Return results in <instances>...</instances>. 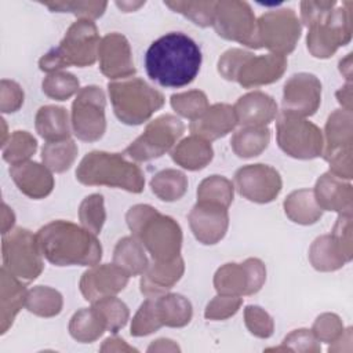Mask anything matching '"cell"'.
<instances>
[{
  "label": "cell",
  "instance_id": "cell-1",
  "mask_svg": "<svg viewBox=\"0 0 353 353\" xmlns=\"http://www.w3.org/2000/svg\"><path fill=\"white\" fill-rule=\"evenodd\" d=\"M201 50L182 32H170L154 40L145 54V69L150 80L165 88L190 84L201 68Z\"/></svg>",
  "mask_w": 353,
  "mask_h": 353
},
{
  "label": "cell",
  "instance_id": "cell-2",
  "mask_svg": "<svg viewBox=\"0 0 353 353\" xmlns=\"http://www.w3.org/2000/svg\"><path fill=\"white\" fill-rule=\"evenodd\" d=\"M36 241L41 255L57 266L97 265L102 254L95 234L65 221L43 226Z\"/></svg>",
  "mask_w": 353,
  "mask_h": 353
},
{
  "label": "cell",
  "instance_id": "cell-3",
  "mask_svg": "<svg viewBox=\"0 0 353 353\" xmlns=\"http://www.w3.org/2000/svg\"><path fill=\"white\" fill-rule=\"evenodd\" d=\"M127 223L135 239L148 248L159 262L179 256L181 228L170 216L160 215L150 205H134L127 214Z\"/></svg>",
  "mask_w": 353,
  "mask_h": 353
},
{
  "label": "cell",
  "instance_id": "cell-4",
  "mask_svg": "<svg viewBox=\"0 0 353 353\" xmlns=\"http://www.w3.org/2000/svg\"><path fill=\"white\" fill-rule=\"evenodd\" d=\"M76 178L84 185H108L132 193L143 190L141 170L117 153L91 152L80 163Z\"/></svg>",
  "mask_w": 353,
  "mask_h": 353
},
{
  "label": "cell",
  "instance_id": "cell-5",
  "mask_svg": "<svg viewBox=\"0 0 353 353\" xmlns=\"http://www.w3.org/2000/svg\"><path fill=\"white\" fill-rule=\"evenodd\" d=\"M98 47L95 25L91 21L81 19L69 28L59 47L52 48L40 59V69L52 72L69 65H92L98 55Z\"/></svg>",
  "mask_w": 353,
  "mask_h": 353
},
{
  "label": "cell",
  "instance_id": "cell-6",
  "mask_svg": "<svg viewBox=\"0 0 353 353\" xmlns=\"http://www.w3.org/2000/svg\"><path fill=\"white\" fill-rule=\"evenodd\" d=\"M109 95L116 116L125 124H141L160 109L163 95L141 79L109 83Z\"/></svg>",
  "mask_w": 353,
  "mask_h": 353
},
{
  "label": "cell",
  "instance_id": "cell-7",
  "mask_svg": "<svg viewBox=\"0 0 353 353\" xmlns=\"http://www.w3.org/2000/svg\"><path fill=\"white\" fill-rule=\"evenodd\" d=\"M36 236L15 229L3 237V268L18 280H34L43 270Z\"/></svg>",
  "mask_w": 353,
  "mask_h": 353
},
{
  "label": "cell",
  "instance_id": "cell-8",
  "mask_svg": "<svg viewBox=\"0 0 353 353\" xmlns=\"http://www.w3.org/2000/svg\"><path fill=\"white\" fill-rule=\"evenodd\" d=\"M279 146L291 157L313 159L321 154V131L301 119V116L283 110L277 120Z\"/></svg>",
  "mask_w": 353,
  "mask_h": 353
},
{
  "label": "cell",
  "instance_id": "cell-9",
  "mask_svg": "<svg viewBox=\"0 0 353 353\" xmlns=\"http://www.w3.org/2000/svg\"><path fill=\"white\" fill-rule=\"evenodd\" d=\"M183 128L179 119L164 114L150 121L145 132L125 149V153L137 161L160 157L182 135Z\"/></svg>",
  "mask_w": 353,
  "mask_h": 353
},
{
  "label": "cell",
  "instance_id": "cell-10",
  "mask_svg": "<svg viewBox=\"0 0 353 353\" xmlns=\"http://www.w3.org/2000/svg\"><path fill=\"white\" fill-rule=\"evenodd\" d=\"M105 95L99 87H84L73 102L72 124L77 138L99 139L105 132Z\"/></svg>",
  "mask_w": 353,
  "mask_h": 353
},
{
  "label": "cell",
  "instance_id": "cell-11",
  "mask_svg": "<svg viewBox=\"0 0 353 353\" xmlns=\"http://www.w3.org/2000/svg\"><path fill=\"white\" fill-rule=\"evenodd\" d=\"M299 34V21L291 10L268 12L259 19L256 32L258 48L263 46L274 52H279V55L288 54L294 50Z\"/></svg>",
  "mask_w": 353,
  "mask_h": 353
},
{
  "label": "cell",
  "instance_id": "cell-12",
  "mask_svg": "<svg viewBox=\"0 0 353 353\" xmlns=\"http://www.w3.org/2000/svg\"><path fill=\"white\" fill-rule=\"evenodd\" d=\"M265 281V266L258 259H247L244 263H226L219 268L214 284L219 294L237 296L255 294Z\"/></svg>",
  "mask_w": 353,
  "mask_h": 353
},
{
  "label": "cell",
  "instance_id": "cell-13",
  "mask_svg": "<svg viewBox=\"0 0 353 353\" xmlns=\"http://www.w3.org/2000/svg\"><path fill=\"white\" fill-rule=\"evenodd\" d=\"M216 6L221 10H215L212 23L218 34L258 48L255 19L250 7L245 3H218Z\"/></svg>",
  "mask_w": 353,
  "mask_h": 353
},
{
  "label": "cell",
  "instance_id": "cell-14",
  "mask_svg": "<svg viewBox=\"0 0 353 353\" xmlns=\"http://www.w3.org/2000/svg\"><path fill=\"white\" fill-rule=\"evenodd\" d=\"M234 181L241 196L255 203H269L281 190L279 172L266 164H254L240 168Z\"/></svg>",
  "mask_w": 353,
  "mask_h": 353
},
{
  "label": "cell",
  "instance_id": "cell-15",
  "mask_svg": "<svg viewBox=\"0 0 353 353\" xmlns=\"http://www.w3.org/2000/svg\"><path fill=\"white\" fill-rule=\"evenodd\" d=\"M321 84L309 73L294 74L284 85L283 106L285 112L298 116H310L320 103Z\"/></svg>",
  "mask_w": 353,
  "mask_h": 353
},
{
  "label": "cell",
  "instance_id": "cell-16",
  "mask_svg": "<svg viewBox=\"0 0 353 353\" xmlns=\"http://www.w3.org/2000/svg\"><path fill=\"white\" fill-rule=\"evenodd\" d=\"M228 207L211 203L199 201L189 214L190 228L193 234L203 244H215L219 241L228 229Z\"/></svg>",
  "mask_w": 353,
  "mask_h": 353
},
{
  "label": "cell",
  "instance_id": "cell-17",
  "mask_svg": "<svg viewBox=\"0 0 353 353\" xmlns=\"http://www.w3.org/2000/svg\"><path fill=\"white\" fill-rule=\"evenodd\" d=\"M128 274L117 265H102L87 270L80 281V290L87 301L95 302L124 288Z\"/></svg>",
  "mask_w": 353,
  "mask_h": 353
},
{
  "label": "cell",
  "instance_id": "cell-18",
  "mask_svg": "<svg viewBox=\"0 0 353 353\" xmlns=\"http://www.w3.org/2000/svg\"><path fill=\"white\" fill-rule=\"evenodd\" d=\"M98 55L101 70L109 79L128 77L135 73L128 41L121 34L105 36L99 43Z\"/></svg>",
  "mask_w": 353,
  "mask_h": 353
},
{
  "label": "cell",
  "instance_id": "cell-19",
  "mask_svg": "<svg viewBox=\"0 0 353 353\" xmlns=\"http://www.w3.org/2000/svg\"><path fill=\"white\" fill-rule=\"evenodd\" d=\"M285 58L279 54H269L262 57H254L248 52L240 65L236 79L244 87L261 85L272 83L283 74L285 69Z\"/></svg>",
  "mask_w": 353,
  "mask_h": 353
},
{
  "label": "cell",
  "instance_id": "cell-20",
  "mask_svg": "<svg viewBox=\"0 0 353 353\" xmlns=\"http://www.w3.org/2000/svg\"><path fill=\"white\" fill-rule=\"evenodd\" d=\"M233 110L236 114V121L241 125L263 127L274 119L277 105L268 94L255 91L240 97Z\"/></svg>",
  "mask_w": 353,
  "mask_h": 353
},
{
  "label": "cell",
  "instance_id": "cell-21",
  "mask_svg": "<svg viewBox=\"0 0 353 353\" xmlns=\"http://www.w3.org/2000/svg\"><path fill=\"white\" fill-rule=\"evenodd\" d=\"M10 175L12 176L19 190L32 199L46 197L54 188V179L51 174L39 163L25 161L17 165H11Z\"/></svg>",
  "mask_w": 353,
  "mask_h": 353
},
{
  "label": "cell",
  "instance_id": "cell-22",
  "mask_svg": "<svg viewBox=\"0 0 353 353\" xmlns=\"http://www.w3.org/2000/svg\"><path fill=\"white\" fill-rule=\"evenodd\" d=\"M236 123L233 108L225 103H216L208 108L199 119L193 120L189 128L203 139H216L233 130Z\"/></svg>",
  "mask_w": 353,
  "mask_h": 353
},
{
  "label": "cell",
  "instance_id": "cell-23",
  "mask_svg": "<svg viewBox=\"0 0 353 353\" xmlns=\"http://www.w3.org/2000/svg\"><path fill=\"white\" fill-rule=\"evenodd\" d=\"M183 273V261L181 256H176L172 261L153 263L148 266L146 274L141 280V291L149 298L157 296L160 292H164L181 279Z\"/></svg>",
  "mask_w": 353,
  "mask_h": 353
},
{
  "label": "cell",
  "instance_id": "cell-24",
  "mask_svg": "<svg viewBox=\"0 0 353 353\" xmlns=\"http://www.w3.org/2000/svg\"><path fill=\"white\" fill-rule=\"evenodd\" d=\"M26 291L23 285L8 273L4 268L1 269V334H4L15 314L25 305Z\"/></svg>",
  "mask_w": 353,
  "mask_h": 353
},
{
  "label": "cell",
  "instance_id": "cell-25",
  "mask_svg": "<svg viewBox=\"0 0 353 353\" xmlns=\"http://www.w3.org/2000/svg\"><path fill=\"white\" fill-rule=\"evenodd\" d=\"M36 128L48 142L69 139L68 113L63 108L43 106L36 114Z\"/></svg>",
  "mask_w": 353,
  "mask_h": 353
},
{
  "label": "cell",
  "instance_id": "cell-26",
  "mask_svg": "<svg viewBox=\"0 0 353 353\" xmlns=\"http://www.w3.org/2000/svg\"><path fill=\"white\" fill-rule=\"evenodd\" d=\"M172 160L188 170H200L212 159V148L203 138H186L172 152Z\"/></svg>",
  "mask_w": 353,
  "mask_h": 353
},
{
  "label": "cell",
  "instance_id": "cell-27",
  "mask_svg": "<svg viewBox=\"0 0 353 353\" xmlns=\"http://www.w3.org/2000/svg\"><path fill=\"white\" fill-rule=\"evenodd\" d=\"M106 330V323L99 310L92 306L90 309H81L70 320V335L83 343H88L99 338Z\"/></svg>",
  "mask_w": 353,
  "mask_h": 353
},
{
  "label": "cell",
  "instance_id": "cell-28",
  "mask_svg": "<svg viewBox=\"0 0 353 353\" xmlns=\"http://www.w3.org/2000/svg\"><path fill=\"white\" fill-rule=\"evenodd\" d=\"M154 302L161 325L183 327L192 319V305L182 295H164L154 299Z\"/></svg>",
  "mask_w": 353,
  "mask_h": 353
},
{
  "label": "cell",
  "instance_id": "cell-29",
  "mask_svg": "<svg viewBox=\"0 0 353 353\" xmlns=\"http://www.w3.org/2000/svg\"><path fill=\"white\" fill-rule=\"evenodd\" d=\"M114 265L121 268L128 276L145 273L149 263L142 244L135 237L121 239L114 250Z\"/></svg>",
  "mask_w": 353,
  "mask_h": 353
},
{
  "label": "cell",
  "instance_id": "cell-30",
  "mask_svg": "<svg viewBox=\"0 0 353 353\" xmlns=\"http://www.w3.org/2000/svg\"><path fill=\"white\" fill-rule=\"evenodd\" d=\"M316 203L310 190H296L284 201L285 214L296 223H314L321 216V208Z\"/></svg>",
  "mask_w": 353,
  "mask_h": 353
},
{
  "label": "cell",
  "instance_id": "cell-31",
  "mask_svg": "<svg viewBox=\"0 0 353 353\" xmlns=\"http://www.w3.org/2000/svg\"><path fill=\"white\" fill-rule=\"evenodd\" d=\"M330 252H341L346 261H349V256L346 255L342 244L334 236H321L313 243L310 248V261L313 266L319 270H335L343 266L345 259Z\"/></svg>",
  "mask_w": 353,
  "mask_h": 353
},
{
  "label": "cell",
  "instance_id": "cell-32",
  "mask_svg": "<svg viewBox=\"0 0 353 353\" xmlns=\"http://www.w3.org/2000/svg\"><path fill=\"white\" fill-rule=\"evenodd\" d=\"M270 139V131L266 127H245L232 138L233 150L239 157L258 156L266 149Z\"/></svg>",
  "mask_w": 353,
  "mask_h": 353
},
{
  "label": "cell",
  "instance_id": "cell-33",
  "mask_svg": "<svg viewBox=\"0 0 353 353\" xmlns=\"http://www.w3.org/2000/svg\"><path fill=\"white\" fill-rule=\"evenodd\" d=\"M343 193H350V185L342 186L338 182L336 175L328 172L324 174L316 185V194H317V204L320 208L332 210V211H343L345 203H342L338 197H342ZM346 208L350 210L349 205Z\"/></svg>",
  "mask_w": 353,
  "mask_h": 353
},
{
  "label": "cell",
  "instance_id": "cell-34",
  "mask_svg": "<svg viewBox=\"0 0 353 353\" xmlns=\"http://www.w3.org/2000/svg\"><path fill=\"white\" fill-rule=\"evenodd\" d=\"M152 190L164 201L179 200L188 188L186 176L176 170H164L156 174L150 182Z\"/></svg>",
  "mask_w": 353,
  "mask_h": 353
},
{
  "label": "cell",
  "instance_id": "cell-35",
  "mask_svg": "<svg viewBox=\"0 0 353 353\" xmlns=\"http://www.w3.org/2000/svg\"><path fill=\"white\" fill-rule=\"evenodd\" d=\"M25 306L29 312L37 316L51 317L61 312L62 296L58 291L52 288L39 285L26 294Z\"/></svg>",
  "mask_w": 353,
  "mask_h": 353
},
{
  "label": "cell",
  "instance_id": "cell-36",
  "mask_svg": "<svg viewBox=\"0 0 353 353\" xmlns=\"http://www.w3.org/2000/svg\"><path fill=\"white\" fill-rule=\"evenodd\" d=\"M76 154L77 148L70 139L47 142L41 150V159L44 164L55 172H62L68 170L73 163Z\"/></svg>",
  "mask_w": 353,
  "mask_h": 353
},
{
  "label": "cell",
  "instance_id": "cell-37",
  "mask_svg": "<svg viewBox=\"0 0 353 353\" xmlns=\"http://www.w3.org/2000/svg\"><path fill=\"white\" fill-rule=\"evenodd\" d=\"M3 159L11 165L25 163L37 149L36 139L28 131H15L8 143H3Z\"/></svg>",
  "mask_w": 353,
  "mask_h": 353
},
{
  "label": "cell",
  "instance_id": "cell-38",
  "mask_svg": "<svg viewBox=\"0 0 353 353\" xmlns=\"http://www.w3.org/2000/svg\"><path fill=\"white\" fill-rule=\"evenodd\" d=\"M197 197L200 201H211L228 207L233 200V185L223 176L212 175L200 183Z\"/></svg>",
  "mask_w": 353,
  "mask_h": 353
},
{
  "label": "cell",
  "instance_id": "cell-39",
  "mask_svg": "<svg viewBox=\"0 0 353 353\" xmlns=\"http://www.w3.org/2000/svg\"><path fill=\"white\" fill-rule=\"evenodd\" d=\"M94 306L99 310L106 323V330L110 332H117L123 328L128 320L127 306L113 296L101 298L94 302Z\"/></svg>",
  "mask_w": 353,
  "mask_h": 353
},
{
  "label": "cell",
  "instance_id": "cell-40",
  "mask_svg": "<svg viewBox=\"0 0 353 353\" xmlns=\"http://www.w3.org/2000/svg\"><path fill=\"white\" fill-rule=\"evenodd\" d=\"M171 106L181 116L196 120L208 109L207 97L201 91H189L171 97Z\"/></svg>",
  "mask_w": 353,
  "mask_h": 353
},
{
  "label": "cell",
  "instance_id": "cell-41",
  "mask_svg": "<svg viewBox=\"0 0 353 353\" xmlns=\"http://www.w3.org/2000/svg\"><path fill=\"white\" fill-rule=\"evenodd\" d=\"M77 88L79 80L70 73L54 72L43 80V91L46 95L57 101L68 99L77 91Z\"/></svg>",
  "mask_w": 353,
  "mask_h": 353
},
{
  "label": "cell",
  "instance_id": "cell-42",
  "mask_svg": "<svg viewBox=\"0 0 353 353\" xmlns=\"http://www.w3.org/2000/svg\"><path fill=\"white\" fill-rule=\"evenodd\" d=\"M80 221L88 232L92 234L101 233L102 225L105 222V208L103 197L101 194H91L84 199L80 205Z\"/></svg>",
  "mask_w": 353,
  "mask_h": 353
},
{
  "label": "cell",
  "instance_id": "cell-43",
  "mask_svg": "<svg viewBox=\"0 0 353 353\" xmlns=\"http://www.w3.org/2000/svg\"><path fill=\"white\" fill-rule=\"evenodd\" d=\"M161 327L159 320L157 309L154 298H149L145 303L141 305L138 313L135 314L132 324H131V335L142 336L148 335Z\"/></svg>",
  "mask_w": 353,
  "mask_h": 353
},
{
  "label": "cell",
  "instance_id": "cell-44",
  "mask_svg": "<svg viewBox=\"0 0 353 353\" xmlns=\"http://www.w3.org/2000/svg\"><path fill=\"white\" fill-rule=\"evenodd\" d=\"M245 324L251 334L259 338H269L273 334V321L270 316L259 306L245 307Z\"/></svg>",
  "mask_w": 353,
  "mask_h": 353
},
{
  "label": "cell",
  "instance_id": "cell-45",
  "mask_svg": "<svg viewBox=\"0 0 353 353\" xmlns=\"http://www.w3.org/2000/svg\"><path fill=\"white\" fill-rule=\"evenodd\" d=\"M241 303V299L237 296H216L212 302L208 303L204 316L207 319H225L234 314Z\"/></svg>",
  "mask_w": 353,
  "mask_h": 353
},
{
  "label": "cell",
  "instance_id": "cell-46",
  "mask_svg": "<svg viewBox=\"0 0 353 353\" xmlns=\"http://www.w3.org/2000/svg\"><path fill=\"white\" fill-rule=\"evenodd\" d=\"M23 103V91L10 80H1V112H15Z\"/></svg>",
  "mask_w": 353,
  "mask_h": 353
},
{
  "label": "cell",
  "instance_id": "cell-47",
  "mask_svg": "<svg viewBox=\"0 0 353 353\" xmlns=\"http://www.w3.org/2000/svg\"><path fill=\"white\" fill-rule=\"evenodd\" d=\"M342 331L339 319L334 314H323L320 316L313 327V332L319 341L331 342L336 335Z\"/></svg>",
  "mask_w": 353,
  "mask_h": 353
},
{
  "label": "cell",
  "instance_id": "cell-48",
  "mask_svg": "<svg viewBox=\"0 0 353 353\" xmlns=\"http://www.w3.org/2000/svg\"><path fill=\"white\" fill-rule=\"evenodd\" d=\"M284 343L291 345L294 350H320L314 336L307 330H295L284 339Z\"/></svg>",
  "mask_w": 353,
  "mask_h": 353
}]
</instances>
